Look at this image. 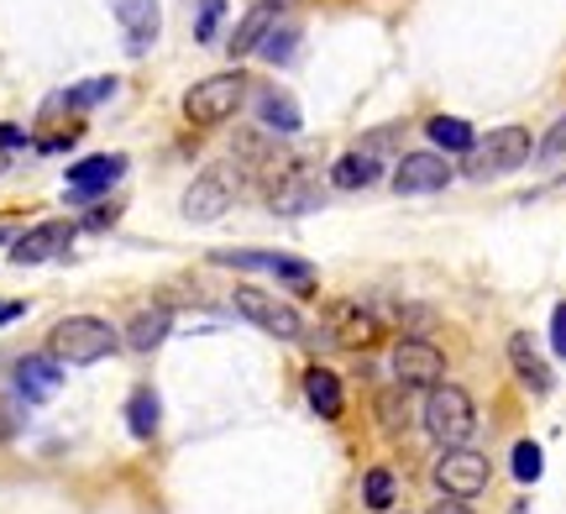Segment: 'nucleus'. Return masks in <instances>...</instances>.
<instances>
[{
	"mask_svg": "<svg viewBox=\"0 0 566 514\" xmlns=\"http://www.w3.org/2000/svg\"><path fill=\"white\" fill-rule=\"evenodd\" d=\"M116 347H122V336H116L111 321H101V315H69V321H59L53 336H48V352H53L59 363H74V368L105 363Z\"/></svg>",
	"mask_w": 566,
	"mask_h": 514,
	"instance_id": "nucleus-1",
	"label": "nucleus"
},
{
	"mask_svg": "<svg viewBox=\"0 0 566 514\" xmlns=\"http://www.w3.org/2000/svg\"><path fill=\"white\" fill-rule=\"evenodd\" d=\"M530 153H535V137L525 126H499V132H488V137L467 147V174L472 179H499V174H514L520 164H530Z\"/></svg>",
	"mask_w": 566,
	"mask_h": 514,
	"instance_id": "nucleus-2",
	"label": "nucleus"
},
{
	"mask_svg": "<svg viewBox=\"0 0 566 514\" xmlns=\"http://www.w3.org/2000/svg\"><path fill=\"white\" fill-rule=\"evenodd\" d=\"M247 90H252V84H247V74H237V69L210 74V80H200L189 95H184V116H189L195 126H221L242 111Z\"/></svg>",
	"mask_w": 566,
	"mask_h": 514,
	"instance_id": "nucleus-3",
	"label": "nucleus"
},
{
	"mask_svg": "<svg viewBox=\"0 0 566 514\" xmlns=\"http://www.w3.org/2000/svg\"><path fill=\"white\" fill-rule=\"evenodd\" d=\"M424 431L436 436L441 447H467V436L478 431V410H472V394L462 384H436L424 399Z\"/></svg>",
	"mask_w": 566,
	"mask_h": 514,
	"instance_id": "nucleus-4",
	"label": "nucleus"
},
{
	"mask_svg": "<svg viewBox=\"0 0 566 514\" xmlns=\"http://www.w3.org/2000/svg\"><path fill=\"white\" fill-rule=\"evenodd\" d=\"M242 195V168L237 164H210L205 174H195V185L184 189V216L189 221H221L226 210L237 206Z\"/></svg>",
	"mask_w": 566,
	"mask_h": 514,
	"instance_id": "nucleus-5",
	"label": "nucleus"
},
{
	"mask_svg": "<svg viewBox=\"0 0 566 514\" xmlns=\"http://www.w3.org/2000/svg\"><path fill=\"white\" fill-rule=\"evenodd\" d=\"M231 300H237V310H242L252 326L268 331V336H279V342H300V336H304V315L289 305V300H279V294L242 284L237 294H231Z\"/></svg>",
	"mask_w": 566,
	"mask_h": 514,
	"instance_id": "nucleus-6",
	"label": "nucleus"
},
{
	"mask_svg": "<svg viewBox=\"0 0 566 514\" xmlns=\"http://www.w3.org/2000/svg\"><path fill=\"white\" fill-rule=\"evenodd\" d=\"M430 478H436V489H441L446 499H478V494L488 489L493 468H488L483 452H467V447H446L441 462L430 468Z\"/></svg>",
	"mask_w": 566,
	"mask_h": 514,
	"instance_id": "nucleus-7",
	"label": "nucleus"
},
{
	"mask_svg": "<svg viewBox=\"0 0 566 514\" xmlns=\"http://www.w3.org/2000/svg\"><path fill=\"white\" fill-rule=\"evenodd\" d=\"M394 378H399V389H436L446 378L441 347H430L420 336H399V347H394Z\"/></svg>",
	"mask_w": 566,
	"mask_h": 514,
	"instance_id": "nucleus-8",
	"label": "nucleus"
},
{
	"mask_svg": "<svg viewBox=\"0 0 566 514\" xmlns=\"http://www.w3.org/2000/svg\"><path fill=\"white\" fill-rule=\"evenodd\" d=\"M325 331H331L336 347H352V352H367L384 342V321L373 310H363L357 300H336V305L325 310Z\"/></svg>",
	"mask_w": 566,
	"mask_h": 514,
	"instance_id": "nucleus-9",
	"label": "nucleus"
},
{
	"mask_svg": "<svg viewBox=\"0 0 566 514\" xmlns=\"http://www.w3.org/2000/svg\"><path fill=\"white\" fill-rule=\"evenodd\" d=\"M69 242H74V227H69V221H38L32 231H21L17 242H11V263H21V268L53 263V258L69 252Z\"/></svg>",
	"mask_w": 566,
	"mask_h": 514,
	"instance_id": "nucleus-10",
	"label": "nucleus"
},
{
	"mask_svg": "<svg viewBox=\"0 0 566 514\" xmlns=\"http://www.w3.org/2000/svg\"><path fill=\"white\" fill-rule=\"evenodd\" d=\"M451 185V164L441 153H405L394 168V195H436Z\"/></svg>",
	"mask_w": 566,
	"mask_h": 514,
	"instance_id": "nucleus-11",
	"label": "nucleus"
},
{
	"mask_svg": "<svg viewBox=\"0 0 566 514\" xmlns=\"http://www.w3.org/2000/svg\"><path fill=\"white\" fill-rule=\"evenodd\" d=\"M122 174H126L122 153H95V158H80V164L69 168L63 189H69V200H95V195H105V189L116 185Z\"/></svg>",
	"mask_w": 566,
	"mask_h": 514,
	"instance_id": "nucleus-12",
	"label": "nucleus"
},
{
	"mask_svg": "<svg viewBox=\"0 0 566 514\" xmlns=\"http://www.w3.org/2000/svg\"><path fill=\"white\" fill-rule=\"evenodd\" d=\"M216 263H226V268H268L273 279H283V284H294V289L315 284V268L304 263V258H289V252H221Z\"/></svg>",
	"mask_w": 566,
	"mask_h": 514,
	"instance_id": "nucleus-13",
	"label": "nucleus"
},
{
	"mask_svg": "<svg viewBox=\"0 0 566 514\" xmlns=\"http://www.w3.org/2000/svg\"><path fill=\"white\" fill-rule=\"evenodd\" d=\"M509 363H514V373H520V384H525L535 399H546L551 389H556V373L546 368V357L535 352V342H530L525 331H514L509 336Z\"/></svg>",
	"mask_w": 566,
	"mask_h": 514,
	"instance_id": "nucleus-14",
	"label": "nucleus"
},
{
	"mask_svg": "<svg viewBox=\"0 0 566 514\" xmlns=\"http://www.w3.org/2000/svg\"><path fill=\"white\" fill-rule=\"evenodd\" d=\"M116 21H122V32H126V53H147L158 42V27H163L158 0H122Z\"/></svg>",
	"mask_w": 566,
	"mask_h": 514,
	"instance_id": "nucleus-15",
	"label": "nucleus"
},
{
	"mask_svg": "<svg viewBox=\"0 0 566 514\" xmlns=\"http://www.w3.org/2000/svg\"><path fill=\"white\" fill-rule=\"evenodd\" d=\"M279 27V0H263V6H252L242 21H237V32H231V59H247V53H258L263 48V38Z\"/></svg>",
	"mask_w": 566,
	"mask_h": 514,
	"instance_id": "nucleus-16",
	"label": "nucleus"
},
{
	"mask_svg": "<svg viewBox=\"0 0 566 514\" xmlns=\"http://www.w3.org/2000/svg\"><path fill=\"white\" fill-rule=\"evenodd\" d=\"M63 384L59 373V357L48 352V357H21L17 363V394L21 399H53Z\"/></svg>",
	"mask_w": 566,
	"mask_h": 514,
	"instance_id": "nucleus-17",
	"label": "nucleus"
},
{
	"mask_svg": "<svg viewBox=\"0 0 566 514\" xmlns=\"http://www.w3.org/2000/svg\"><path fill=\"white\" fill-rule=\"evenodd\" d=\"M258 122H263V132H273V137H294L304 126V116L283 90H263V95H258Z\"/></svg>",
	"mask_w": 566,
	"mask_h": 514,
	"instance_id": "nucleus-18",
	"label": "nucleus"
},
{
	"mask_svg": "<svg viewBox=\"0 0 566 514\" xmlns=\"http://www.w3.org/2000/svg\"><path fill=\"white\" fill-rule=\"evenodd\" d=\"M384 179V164H378V153H346L342 164L331 168V185L336 189H367Z\"/></svg>",
	"mask_w": 566,
	"mask_h": 514,
	"instance_id": "nucleus-19",
	"label": "nucleus"
},
{
	"mask_svg": "<svg viewBox=\"0 0 566 514\" xmlns=\"http://www.w3.org/2000/svg\"><path fill=\"white\" fill-rule=\"evenodd\" d=\"M168 326H174V315L163 305H147L132 315V326H126V347H137V352H153L168 336Z\"/></svg>",
	"mask_w": 566,
	"mask_h": 514,
	"instance_id": "nucleus-20",
	"label": "nucleus"
},
{
	"mask_svg": "<svg viewBox=\"0 0 566 514\" xmlns=\"http://www.w3.org/2000/svg\"><path fill=\"white\" fill-rule=\"evenodd\" d=\"M304 394H310V405H315L325 420H336V415H342V378H336L331 368L304 373Z\"/></svg>",
	"mask_w": 566,
	"mask_h": 514,
	"instance_id": "nucleus-21",
	"label": "nucleus"
},
{
	"mask_svg": "<svg viewBox=\"0 0 566 514\" xmlns=\"http://www.w3.org/2000/svg\"><path fill=\"white\" fill-rule=\"evenodd\" d=\"M158 420H163V405L153 389H137L126 399V426H132L137 441H153V436H158Z\"/></svg>",
	"mask_w": 566,
	"mask_h": 514,
	"instance_id": "nucleus-22",
	"label": "nucleus"
},
{
	"mask_svg": "<svg viewBox=\"0 0 566 514\" xmlns=\"http://www.w3.org/2000/svg\"><path fill=\"white\" fill-rule=\"evenodd\" d=\"M424 137L436 147H446V153H467V147L478 143V132H472L462 116H436V122L424 126Z\"/></svg>",
	"mask_w": 566,
	"mask_h": 514,
	"instance_id": "nucleus-23",
	"label": "nucleus"
},
{
	"mask_svg": "<svg viewBox=\"0 0 566 514\" xmlns=\"http://www.w3.org/2000/svg\"><path fill=\"white\" fill-rule=\"evenodd\" d=\"M116 90H122V84H116L111 74H105V80H84V84H74V90H69V95H59L53 105H69V111H90V105L111 101Z\"/></svg>",
	"mask_w": 566,
	"mask_h": 514,
	"instance_id": "nucleus-24",
	"label": "nucleus"
},
{
	"mask_svg": "<svg viewBox=\"0 0 566 514\" xmlns=\"http://www.w3.org/2000/svg\"><path fill=\"white\" fill-rule=\"evenodd\" d=\"M294 48H300V32H294V27H283V32H268L258 53H263L268 63H289L294 59Z\"/></svg>",
	"mask_w": 566,
	"mask_h": 514,
	"instance_id": "nucleus-25",
	"label": "nucleus"
},
{
	"mask_svg": "<svg viewBox=\"0 0 566 514\" xmlns=\"http://www.w3.org/2000/svg\"><path fill=\"white\" fill-rule=\"evenodd\" d=\"M221 21H226V0H200V11H195V38H200V42H216Z\"/></svg>",
	"mask_w": 566,
	"mask_h": 514,
	"instance_id": "nucleus-26",
	"label": "nucleus"
},
{
	"mask_svg": "<svg viewBox=\"0 0 566 514\" xmlns=\"http://www.w3.org/2000/svg\"><path fill=\"white\" fill-rule=\"evenodd\" d=\"M367 510H394V473L388 468L367 473Z\"/></svg>",
	"mask_w": 566,
	"mask_h": 514,
	"instance_id": "nucleus-27",
	"label": "nucleus"
},
{
	"mask_svg": "<svg viewBox=\"0 0 566 514\" xmlns=\"http://www.w3.org/2000/svg\"><path fill=\"white\" fill-rule=\"evenodd\" d=\"M514 478H520V483H535V478H541V447H535V441H520V447H514Z\"/></svg>",
	"mask_w": 566,
	"mask_h": 514,
	"instance_id": "nucleus-28",
	"label": "nucleus"
},
{
	"mask_svg": "<svg viewBox=\"0 0 566 514\" xmlns=\"http://www.w3.org/2000/svg\"><path fill=\"white\" fill-rule=\"evenodd\" d=\"M551 352L566 357V305H556V315H551Z\"/></svg>",
	"mask_w": 566,
	"mask_h": 514,
	"instance_id": "nucleus-29",
	"label": "nucleus"
},
{
	"mask_svg": "<svg viewBox=\"0 0 566 514\" xmlns=\"http://www.w3.org/2000/svg\"><path fill=\"white\" fill-rule=\"evenodd\" d=\"M430 514H472V510H467V499H441Z\"/></svg>",
	"mask_w": 566,
	"mask_h": 514,
	"instance_id": "nucleus-30",
	"label": "nucleus"
},
{
	"mask_svg": "<svg viewBox=\"0 0 566 514\" xmlns=\"http://www.w3.org/2000/svg\"><path fill=\"white\" fill-rule=\"evenodd\" d=\"M111 221H116V210H95V216H90V221H84V227L95 231V227H111Z\"/></svg>",
	"mask_w": 566,
	"mask_h": 514,
	"instance_id": "nucleus-31",
	"label": "nucleus"
},
{
	"mask_svg": "<svg viewBox=\"0 0 566 514\" xmlns=\"http://www.w3.org/2000/svg\"><path fill=\"white\" fill-rule=\"evenodd\" d=\"M17 431V420H11V410H6V405H0V441H6V436Z\"/></svg>",
	"mask_w": 566,
	"mask_h": 514,
	"instance_id": "nucleus-32",
	"label": "nucleus"
},
{
	"mask_svg": "<svg viewBox=\"0 0 566 514\" xmlns=\"http://www.w3.org/2000/svg\"><path fill=\"white\" fill-rule=\"evenodd\" d=\"M21 310H27V305H0V326H6V321H17Z\"/></svg>",
	"mask_w": 566,
	"mask_h": 514,
	"instance_id": "nucleus-33",
	"label": "nucleus"
},
{
	"mask_svg": "<svg viewBox=\"0 0 566 514\" xmlns=\"http://www.w3.org/2000/svg\"><path fill=\"white\" fill-rule=\"evenodd\" d=\"M0 168H6V147H0Z\"/></svg>",
	"mask_w": 566,
	"mask_h": 514,
	"instance_id": "nucleus-34",
	"label": "nucleus"
}]
</instances>
